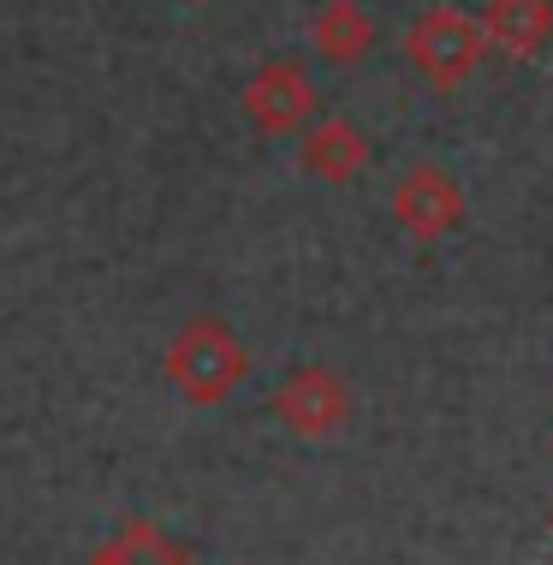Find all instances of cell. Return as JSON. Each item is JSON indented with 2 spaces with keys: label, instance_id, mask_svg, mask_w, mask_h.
<instances>
[{
  "label": "cell",
  "instance_id": "6da1fadb",
  "mask_svg": "<svg viewBox=\"0 0 553 565\" xmlns=\"http://www.w3.org/2000/svg\"><path fill=\"white\" fill-rule=\"evenodd\" d=\"M161 375L173 381V393L184 405L209 411V405H226L244 387L251 351H244V340L221 322V316H191V322L173 333V345H167Z\"/></svg>",
  "mask_w": 553,
  "mask_h": 565
},
{
  "label": "cell",
  "instance_id": "7a4b0ae2",
  "mask_svg": "<svg viewBox=\"0 0 553 565\" xmlns=\"http://www.w3.org/2000/svg\"><path fill=\"white\" fill-rule=\"evenodd\" d=\"M488 54L494 49H488L482 12H465V7H453V0L428 7L423 19L405 30V60L428 78V89H440V96H453L458 84H470Z\"/></svg>",
  "mask_w": 553,
  "mask_h": 565
},
{
  "label": "cell",
  "instance_id": "3957f363",
  "mask_svg": "<svg viewBox=\"0 0 553 565\" xmlns=\"http://www.w3.org/2000/svg\"><path fill=\"white\" fill-rule=\"evenodd\" d=\"M274 417L286 423V435L298 440H333L351 423V381L340 370H328V363H304V370H291L280 387H274Z\"/></svg>",
  "mask_w": 553,
  "mask_h": 565
},
{
  "label": "cell",
  "instance_id": "277c9868",
  "mask_svg": "<svg viewBox=\"0 0 553 565\" xmlns=\"http://www.w3.org/2000/svg\"><path fill=\"white\" fill-rule=\"evenodd\" d=\"M393 226L417 244H440L465 226V185L440 161H411L393 185Z\"/></svg>",
  "mask_w": 553,
  "mask_h": 565
},
{
  "label": "cell",
  "instance_id": "5b68a950",
  "mask_svg": "<svg viewBox=\"0 0 553 565\" xmlns=\"http://www.w3.org/2000/svg\"><path fill=\"white\" fill-rule=\"evenodd\" d=\"M238 102L263 137H291L316 119V84L298 60H268V66H256Z\"/></svg>",
  "mask_w": 553,
  "mask_h": 565
},
{
  "label": "cell",
  "instance_id": "8992f818",
  "mask_svg": "<svg viewBox=\"0 0 553 565\" xmlns=\"http://www.w3.org/2000/svg\"><path fill=\"white\" fill-rule=\"evenodd\" d=\"M298 161H304V173L328 179V185H351L369 167V137H363L358 119H345V114L310 119V126L298 131Z\"/></svg>",
  "mask_w": 553,
  "mask_h": 565
},
{
  "label": "cell",
  "instance_id": "52a82bcc",
  "mask_svg": "<svg viewBox=\"0 0 553 565\" xmlns=\"http://www.w3.org/2000/svg\"><path fill=\"white\" fill-rule=\"evenodd\" d=\"M482 30L494 54L535 60L553 42V0H482Z\"/></svg>",
  "mask_w": 553,
  "mask_h": 565
},
{
  "label": "cell",
  "instance_id": "ba28073f",
  "mask_svg": "<svg viewBox=\"0 0 553 565\" xmlns=\"http://www.w3.org/2000/svg\"><path fill=\"white\" fill-rule=\"evenodd\" d=\"M310 49L328 66H358L375 49V19H369L363 0H321L310 19Z\"/></svg>",
  "mask_w": 553,
  "mask_h": 565
},
{
  "label": "cell",
  "instance_id": "9c48e42d",
  "mask_svg": "<svg viewBox=\"0 0 553 565\" xmlns=\"http://www.w3.org/2000/svg\"><path fill=\"white\" fill-rule=\"evenodd\" d=\"M89 565H191V559H184V554L161 536L156 524H143V518H137V524L119 530V536L107 542Z\"/></svg>",
  "mask_w": 553,
  "mask_h": 565
}]
</instances>
